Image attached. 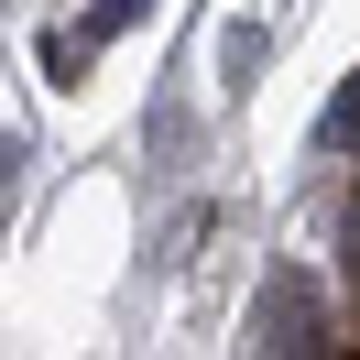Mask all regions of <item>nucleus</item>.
<instances>
[{
  "instance_id": "1",
  "label": "nucleus",
  "mask_w": 360,
  "mask_h": 360,
  "mask_svg": "<svg viewBox=\"0 0 360 360\" xmlns=\"http://www.w3.org/2000/svg\"><path fill=\"white\" fill-rule=\"evenodd\" d=\"M120 22H142V0H98V11H88L77 33H44V66H55V77H77V66H88V55L110 44Z\"/></svg>"
}]
</instances>
